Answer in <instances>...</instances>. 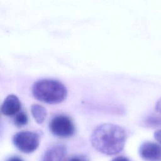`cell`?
Returning a JSON list of instances; mask_svg holds the SVG:
<instances>
[{"instance_id":"obj_1","label":"cell","mask_w":161,"mask_h":161,"mask_svg":"<svg viewBox=\"0 0 161 161\" xmlns=\"http://www.w3.org/2000/svg\"><path fill=\"white\" fill-rule=\"evenodd\" d=\"M126 138L125 130L119 125L104 123L94 130L91 142L92 147L99 152L112 155L123 149Z\"/></svg>"},{"instance_id":"obj_2","label":"cell","mask_w":161,"mask_h":161,"mask_svg":"<svg viewBox=\"0 0 161 161\" xmlns=\"http://www.w3.org/2000/svg\"><path fill=\"white\" fill-rule=\"evenodd\" d=\"M33 97L47 104H58L66 98L67 90L60 82L54 79H44L35 82L32 86Z\"/></svg>"},{"instance_id":"obj_3","label":"cell","mask_w":161,"mask_h":161,"mask_svg":"<svg viewBox=\"0 0 161 161\" xmlns=\"http://www.w3.org/2000/svg\"><path fill=\"white\" fill-rule=\"evenodd\" d=\"M49 128L53 135L60 138L72 136L75 133V126L71 119L65 115L58 114L52 118Z\"/></svg>"},{"instance_id":"obj_4","label":"cell","mask_w":161,"mask_h":161,"mask_svg":"<svg viewBox=\"0 0 161 161\" xmlns=\"http://www.w3.org/2000/svg\"><path fill=\"white\" fill-rule=\"evenodd\" d=\"M39 135L36 133L29 131L18 132L13 137L14 146L25 153H30L35 151L39 145Z\"/></svg>"},{"instance_id":"obj_5","label":"cell","mask_w":161,"mask_h":161,"mask_svg":"<svg viewBox=\"0 0 161 161\" xmlns=\"http://www.w3.org/2000/svg\"><path fill=\"white\" fill-rule=\"evenodd\" d=\"M139 153L146 161H161V146L155 143H143L140 147Z\"/></svg>"},{"instance_id":"obj_6","label":"cell","mask_w":161,"mask_h":161,"mask_svg":"<svg viewBox=\"0 0 161 161\" xmlns=\"http://www.w3.org/2000/svg\"><path fill=\"white\" fill-rule=\"evenodd\" d=\"M21 104L19 98L14 94H9L4 100L1 110L6 116L16 115L21 110Z\"/></svg>"},{"instance_id":"obj_7","label":"cell","mask_w":161,"mask_h":161,"mask_svg":"<svg viewBox=\"0 0 161 161\" xmlns=\"http://www.w3.org/2000/svg\"><path fill=\"white\" fill-rule=\"evenodd\" d=\"M66 148L63 145H55L45 152L43 161H63L66 155Z\"/></svg>"},{"instance_id":"obj_8","label":"cell","mask_w":161,"mask_h":161,"mask_svg":"<svg viewBox=\"0 0 161 161\" xmlns=\"http://www.w3.org/2000/svg\"><path fill=\"white\" fill-rule=\"evenodd\" d=\"M31 112L33 118L38 124L43 123L47 116L46 109L39 104H33L31 106Z\"/></svg>"},{"instance_id":"obj_9","label":"cell","mask_w":161,"mask_h":161,"mask_svg":"<svg viewBox=\"0 0 161 161\" xmlns=\"http://www.w3.org/2000/svg\"><path fill=\"white\" fill-rule=\"evenodd\" d=\"M28 119L26 113L23 111H20L14 115L13 122L17 127H22L28 123Z\"/></svg>"},{"instance_id":"obj_10","label":"cell","mask_w":161,"mask_h":161,"mask_svg":"<svg viewBox=\"0 0 161 161\" xmlns=\"http://www.w3.org/2000/svg\"><path fill=\"white\" fill-rule=\"evenodd\" d=\"M145 124L147 126L151 127L161 126V116H150L145 120Z\"/></svg>"},{"instance_id":"obj_11","label":"cell","mask_w":161,"mask_h":161,"mask_svg":"<svg viewBox=\"0 0 161 161\" xmlns=\"http://www.w3.org/2000/svg\"><path fill=\"white\" fill-rule=\"evenodd\" d=\"M154 138L155 140L161 143V130L156 131L154 133Z\"/></svg>"},{"instance_id":"obj_12","label":"cell","mask_w":161,"mask_h":161,"mask_svg":"<svg viewBox=\"0 0 161 161\" xmlns=\"http://www.w3.org/2000/svg\"><path fill=\"white\" fill-rule=\"evenodd\" d=\"M68 161H87L86 158L81 156H76L71 158Z\"/></svg>"},{"instance_id":"obj_13","label":"cell","mask_w":161,"mask_h":161,"mask_svg":"<svg viewBox=\"0 0 161 161\" xmlns=\"http://www.w3.org/2000/svg\"><path fill=\"white\" fill-rule=\"evenodd\" d=\"M155 110L157 113L161 114V98L155 104Z\"/></svg>"},{"instance_id":"obj_14","label":"cell","mask_w":161,"mask_h":161,"mask_svg":"<svg viewBox=\"0 0 161 161\" xmlns=\"http://www.w3.org/2000/svg\"><path fill=\"white\" fill-rule=\"evenodd\" d=\"M111 161H130V160L127 158H126L125 157L119 156V157H117L114 158Z\"/></svg>"},{"instance_id":"obj_15","label":"cell","mask_w":161,"mask_h":161,"mask_svg":"<svg viewBox=\"0 0 161 161\" xmlns=\"http://www.w3.org/2000/svg\"><path fill=\"white\" fill-rule=\"evenodd\" d=\"M7 161H23L21 158L16 157V156H14L12 157H10Z\"/></svg>"}]
</instances>
